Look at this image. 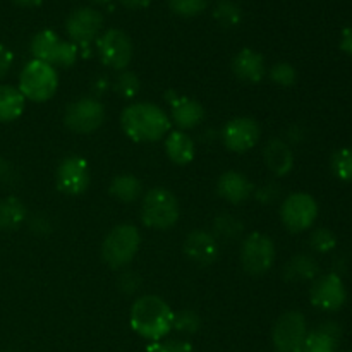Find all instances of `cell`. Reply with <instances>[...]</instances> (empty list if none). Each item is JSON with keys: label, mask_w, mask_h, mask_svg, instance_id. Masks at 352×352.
Masks as SVG:
<instances>
[{"label": "cell", "mask_w": 352, "mask_h": 352, "mask_svg": "<svg viewBox=\"0 0 352 352\" xmlns=\"http://www.w3.org/2000/svg\"><path fill=\"white\" fill-rule=\"evenodd\" d=\"M239 258L246 274L253 277L265 275L275 263L274 241L263 232H251L244 237Z\"/></svg>", "instance_id": "cell-7"}, {"label": "cell", "mask_w": 352, "mask_h": 352, "mask_svg": "<svg viewBox=\"0 0 352 352\" xmlns=\"http://www.w3.org/2000/svg\"><path fill=\"white\" fill-rule=\"evenodd\" d=\"M170 102V122L179 127V131L195 129L196 126L205 119V109L196 100L188 98V96H179L177 93Z\"/></svg>", "instance_id": "cell-18"}, {"label": "cell", "mask_w": 352, "mask_h": 352, "mask_svg": "<svg viewBox=\"0 0 352 352\" xmlns=\"http://www.w3.org/2000/svg\"><path fill=\"white\" fill-rule=\"evenodd\" d=\"M103 28V16L93 7H81L69 14L65 21V31L74 45H89L93 40H98V34Z\"/></svg>", "instance_id": "cell-15"}, {"label": "cell", "mask_w": 352, "mask_h": 352, "mask_svg": "<svg viewBox=\"0 0 352 352\" xmlns=\"http://www.w3.org/2000/svg\"><path fill=\"white\" fill-rule=\"evenodd\" d=\"M263 158L268 170L277 177H284L294 167V153H292L289 143H285L280 138H274L268 141L263 150Z\"/></svg>", "instance_id": "cell-21"}, {"label": "cell", "mask_w": 352, "mask_h": 352, "mask_svg": "<svg viewBox=\"0 0 352 352\" xmlns=\"http://www.w3.org/2000/svg\"><path fill=\"white\" fill-rule=\"evenodd\" d=\"M309 246H311V250H315L316 253H330V251L336 250L337 237L333 236L332 230L316 229L313 230L311 236H309Z\"/></svg>", "instance_id": "cell-33"}, {"label": "cell", "mask_w": 352, "mask_h": 352, "mask_svg": "<svg viewBox=\"0 0 352 352\" xmlns=\"http://www.w3.org/2000/svg\"><path fill=\"white\" fill-rule=\"evenodd\" d=\"M268 76L275 85L282 86V88H291L298 81V71L289 62H277L275 65H272Z\"/></svg>", "instance_id": "cell-30"}, {"label": "cell", "mask_w": 352, "mask_h": 352, "mask_svg": "<svg viewBox=\"0 0 352 352\" xmlns=\"http://www.w3.org/2000/svg\"><path fill=\"white\" fill-rule=\"evenodd\" d=\"M55 182L58 191L69 196H79L88 191L91 184V168L86 158L79 155L65 157L55 172Z\"/></svg>", "instance_id": "cell-11"}, {"label": "cell", "mask_w": 352, "mask_h": 352, "mask_svg": "<svg viewBox=\"0 0 352 352\" xmlns=\"http://www.w3.org/2000/svg\"><path fill=\"white\" fill-rule=\"evenodd\" d=\"M105 107L100 100L85 96L69 103L64 113V124L76 134H91L105 122Z\"/></svg>", "instance_id": "cell-8"}, {"label": "cell", "mask_w": 352, "mask_h": 352, "mask_svg": "<svg viewBox=\"0 0 352 352\" xmlns=\"http://www.w3.org/2000/svg\"><path fill=\"white\" fill-rule=\"evenodd\" d=\"M148 352H192V346L186 340H167V342H150Z\"/></svg>", "instance_id": "cell-35"}, {"label": "cell", "mask_w": 352, "mask_h": 352, "mask_svg": "<svg viewBox=\"0 0 352 352\" xmlns=\"http://www.w3.org/2000/svg\"><path fill=\"white\" fill-rule=\"evenodd\" d=\"M342 329L337 322H323L316 327L313 332H308L305 342H302V352H337Z\"/></svg>", "instance_id": "cell-20"}, {"label": "cell", "mask_w": 352, "mask_h": 352, "mask_svg": "<svg viewBox=\"0 0 352 352\" xmlns=\"http://www.w3.org/2000/svg\"><path fill=\"white\" fill-rule=\"evenodd\" d=\"M170 117L155 103H131L120 116V127L136 143H157L170 133Z\"/></svg>", "instance_id": "cell-1"}, {"label": "cell", "mask_w": 352, "mask_h": 352, "mask_svg": "<svg viewBox=\"0 0 352 352\" xmlns=\"http://www.w3.org/2000/svg\"><path fill=\"white\" fill-rule=\"evenodd\" d=\"M129 322L138 336L150 342H160L170 333L174 325V311L160 296H141L131 306Z\"/></svg>", "instance_id": "cell-2"}, {"label": "cell", "mask_w": 352, "mask_h": 352, "mask_svg": "<svg viewBox=\"0 0 352 352\" xmlns=\"http://www.w3.org/2000/svg\"><path fill=\"white\" fill-rule=\"evenodd\" d=\"M278 195H280V188H278L277 184H272V182L270 184L263 186V188H260L256 191V198L260 199L263 205H268V203L275 201Z\"/></svg>", "instance_id": "cell-37"}, {"label": "cell", "mask_w": 352, "mask_h": 352, "mask_svg": "<svg viewBox=\"0 0 352 352\" xmlns=\"http://www.w3.org/2000/svg\"><path fill=\"white\" fill-rule=\"evenodd\" d=\"M31 54L36 60L58 67H71L78 60V45L58 38L55 31L43 30L31 40Z\"/></svg>", "instance_id": "cell-6"}, {"label": "cell", "mask_w": 352, "mask_h": 352, "mask_svg": "<svg viewBox=\"0 0 352 352\" xmlns=\"http://www.w3.org/2000/svg\"><path fill=\"white\" fill-rule=\"evenodd\" d=\"M109 192L120 203H134L143 195V184L133 174H120L110 182Z\"/></svg>", "instance_id": "cell-26"}, {"label": "cell", "mask_w": 352, "mask_h": 352, "mask_svg": "<svg viewBox=\"0 0 352 352\" xmlns=\"http://www.w3.org/2000/svg\"><path fill=\"white\" fill-rule=\"evenodd\" d=\"M344 352H352V351H344Z\"/></svg>", "instance_id": "cell-45"}, {"label": "cell", "mask_w": 352, "mask_h": 352, "mask_svg": "<svg viewBox=\"0 0 352 352\" xmlns=\"http://www.w3.org/2000/svg\"><path fill=\"white\" fill-rule=\"evenodd\" d=\"M261 136V127L253 117H236L229 120L222 131V141L227 150L246 153L253 150Z\"/></svg>", "instance_id": "cell-14"}, {"label": "cell", "mask_w": 352, "mask_h": 352, "mask_svg": "<svg viewBox=\"0 0 352 352\" xmlns=\"http://www.w3.org/2000/svg\"><path fill=\"white\" fill-rule=\"evenodd\" d=\"M96 48H98L102 64L113 69V71H126V67L133 60V41H131L129 34L124 33L122 30H117V28L107 30L96 40Z\"/></svg>", "instance_id": "cell-10"}, {"label": "cell", "mask_w": 352, "mask_h": 352, "mask_svg": "<svg viewBox=\"0 0 352 352\" xmlns=\"http://www.w3.org/2000/svg\"><path fill=\"white\" fill-rule=\"evenodd\" d=\"M14 181V170L12 165L9 164L7 160H3L0 157V182H6V184H10Z\"/></svg>", "instance_id": "cell-40"}, {"label": "cell", "mask_w": 352, "mask_h": 352, "mask_svg": "<svg viewBox=\"0 0 352 352\" xmlns=\"http://www.w3.org/2000/svg\"><path fill=\"white\" fill-rule=\"evenodd\" d=\"M14 62V54L6 47V45H0V79L6 78L7 72L10 71Z\"/></svg>", "instance_id": "cell-38"}, {"label": "cell", "mask_w": 352, "mask_h": 352, "mask_svg": "<svg viewBox=\"0 0 352 352\" xmlns=\"http://www.w3.org/2000/svg\"><path fill=\"white\" fill-rule=\"evenodd\" d=\"M26 98L19 88L2 85L0 86V122H12L17 120L24 112Z\"/></svg>", "instance_id": "cell-25"}, {"label": "cell", "mask_w": 352, "mask_h": 352, "mask_svg": "<svg viewBox=\"0 0 352 352\" xmlns=\"http://www.w3.org/2000/svg\"><path fill=\"white\" fill-rule=\"evenodd\" d=\"M168 7L181 17H195L206 9V0H168Z\"/></svg>", "instance_id": "cell-34"}, {"label": "cell", "mask_w": 352, "mask_h": 352, "mask_svg": "<svg viewBox=\"0 0 352 352\" xmlns=\"http://www.w3.org/2000/svg\"><path fill=\"white\" fill-rule=\"evenodd\" d=\"M165 151L175 165H188L195 158L196 146L184 131H170L165 138Z\"/></svg>", "instance_id": "cell-22"}, {"label": "cell", "mask_w": 352, "mask_h": 352, "mask_svg": "<svg viewBox=\"0 0 352 352\" xmlns=\"http://www.w3.org/2000/svg\"><path fill=\"white\" fill-rule=\"evenodd\" d=\"M347 292L342 278L337 274H327L316 277L309 289V301L322 311H339L346 305Z\"/></svg>", "instance_id": "cell-13"}, {"label": "cell", "mask_w": 352, "mask_h": 352, "mask_svg": "<svg viewBox=\"0 0 352 352\" xmlns=\"http://www.w3.org/2000/svg\"><path fill=\"white\" fill-rule=\"evenodd\" d=\"M113 88L119 93V96L122 98H134V96L140 93L141 89V81L134 72L131 71H122L116 78V82H113Z\"/></svg>", "instance_id": "cell-31"}, {"label": "cell", "mask_w": 352, "mask_h": 352, "mask_svg": "<svg viewBox=\"0 0 352 352\" xmlns=\"http://www.w3.org/2000/svg\"><path fill=\"white\" fill-rule=\"evenodd\" d=\"M213 19L223 28H236L243 21V10L230 0H222L213 9Z\"/></svg>", "instance_id": "cell-28"}, {"label": "cell", "mask_w": 352, "mask_h": 352, "mask_svg": "<svg viewBox=\"0 0 352 352\" xmlns=\"http://www.w3.org/2000/svg\"><path fill=\"white\" fill-rule=\"evenodd\" d=\"M330 168L340 181H352V148H340L330 158Z\"/></svg>", "instance_id": "cell-29"}, {"label": "cell", "mask_w": 352, "mask_h": 352, "mask_svg": "<svg viewBox=\"0 0 352 352\" xmlns=\"http://www.w3.org/2000/svg\"><path fill=\"white\" fill-rule=\"evenodd\" d=\"M217 192L226 201L232 203V205H239V203H244L246 199L251 198V195L254 192V186L241 172L227 170L219 177Z\"/></svg>", "instance_id": "cell-19"}, {"label": "cell", "mask_w": 352, "mask_h": 352, "mask_svg": "<svg viewBox=\"0 0 352 352\" xmlns=\"http://www.w3.org/2000/svg\"><path fill=\"white\" fill-rule=\"evenodd\" d=\"M141 287V277L136 272H124L119 277V289L126 294H134V292L140 291Z\"/></svg>", "instance_id": "cell-36"}, {"label": "cell", "mask_w": 352, "mask_h": 352, "mask_svg": "<svg viewBox=\"0 0 352 352\" xmlns=\"http://www.w3.org/2000/svg\"><path fill=\"white\" fill-rule=\"evenodd\" d=\"M308 336V325L301 311H287L277 320L272 330V340L277 352H292L302 346Z\"/></svg>", "instance_id": "cell-12"}, {"label": "cell", "mask_w": 352, "mask_h": 352, "mask_svg": "<svg viewBox=\"0 0 352 352\" xmlns=\"http://www.w3.org/2000/svg\"><path fill=\"white\" fill-rule=\"evenodd\" d=\"M318 217V203L308 192H292L280 206V219L292 234L311 229Z\"/></svg>", "instance_id": "cell-9"}, {"label": "cell", "mask_w": 352, "mask_h": 352, "mask_svg": "<svg viewBox=\"0 0 352 352\" xmlns=\"http://www.w3.org/2000/svg\"><path fill=\"white\" fill-rule=\"evenodd\" d=\"M184 254L199 267H210L219 256V241L212 232L196 229L188 234L182 244Z\"/></svg>", "instance_id": "cell-16"}, {"label": "cell", "mask_w": 352, "mask_h": 352, "mask_svg": "<svg viewBox=\"0 0 352 352\" xmlns=\"http://www.w3.org/2000/svg\"><path fill=\"white\" fill-rule=\"evenodd\" d=\"M141 246L138 227L131 223L116 226L102 243V260L110 268H124L134 260Z\"/></svg>", "instance_id": "cell-4"}, {"label": "cell", "mask_w": 352, "mask_h": 352, "mask_svg": "<svg viewBox=\"0 0 352 352\" xmlns=\"http://www.w3.org/2000/svg\"><path fill=\"white\" fill-rule=\"evenodd\" d=\"M21 7H38L43 0H14Z\"/></svg>", "instance_id": "cell-43"}, {"label": "cell", "mask_w": 352, "mask_h": 352, "mask_svg": "<svg viewBox=\"0 0 352 352\" xmlns=\"http://www.w3.org/2000/svg\"><path fill=\"white\" fill-rule=\"evenodd\" d=\"M340 50L352 57V26L346 28L342 31V36H340Z\"/></svg>", "instance_id": "cell-41"}, {"label": "cell", "mask_w": 352, "mask_h": 352, "mask_svg": "<svg viewBox=\"0 0 352 352\" xmlns=\"http://www.w3.org/2000/svg\"><path fill=\"white\" fill-rule=\"evenodd\" d=\"M120 3H122L126 9L138 10V9H146V7L151 3V0H120Z\"/></svg>", "instance_id": "cell-42"}, {"label": "cell", "mask_w": 352, "mask_h": 352, "mask_svg": "<svg viewBox=\"0 0 352 352\" xmlns=\"http://www.w3.org/2000/svg\"><path fill=\"white\" fill-rule=\"evenodd\" d=\"M320 274V267L315 258L308 254L292 256L284 267V278L289 282H306L315 280Z\"/></svg>", "instance_id": "cell-23"}, {"label": "cell", "mask_w": 352, "mask_h": 352, "mask_svg": "<svg viewBox=\"0 0 352 352\" xmlns=\"http://www.w3.org/2000/svg\"><path fill=\"white\" fill-rule=\"evenodd\" d=\"M181 208L172 191L167 188H153L144 195L141 205V220L155 230H167L177 223Z\"/></svg>", "instance_id": "cell-3"}, {"label": "cell", "mask_w": 352, "mask_h": 352, "mask_svg": "<svg viewBox=\"0 0 352 352\" xmlns=\"http://www.w3.org/2000/svg\"><path fill=\"white\" fill-rule=\"evenodd\" d=\"M232 72L241 81L256 85L267 74V64H265L263 55L260 52L253 50V48H243L234 57Z\"/></svg>", "instance_id": "cell-17"}, {"label": "cell", "mask_w": 352, "mask_h": 352, "mask_svg": "<svg viewBox=\"0 0 352 352\" xmlns=\"http://www.w3.org/2000/svg\"><path fill=\"white\" fill-rule=\"evenodd\" d=\"M199 327H201V318L192 309H182V311L174 313V325H172V329H175L177 332L192 336V333L198 332Z\"/></svg>", "instance_id": "cell-32"}, {"label": "cell", "mask_w": 352, "mask_h": 352, "mask_svg": "<svg viewBox=\"0 0 352 352\" xmlns=\"http://www.w3.org/2000/svg\"><path fill=\"white\" fill-rule=\"evenodd\" d=\"M30 227L34 234H47L48 230H50V223H48V220L41 215L34 217L30 222Z\"/></svg>", "instance_id": "cell-39"}, {"label": "cell", "mask_w": 352, "mask_h": 352, "mask_svg": "<svg viewBox=\"0 0 352 352\" xmlns=\"http://www.w3.org/2000/svg\"><path fill=\"white\" fill-rule=\"evenodd\" d=\"M93 2H96V3H107V2H110V0H93Z\"/></svg>", "instance_id": "cell-44"}, {"label": "cell", "mask_w": 352, "mask_h": 352, "mask_svg": "<svg viewBox=\"0 0 352 352\" xmlns=\"http://www.w3.org/2000/svg\"><path fill=\"white\" fill-rule=\"evenodd\" d=\"M244 226L237 217L230 215V213H220L213 220V236L220 237L226 241H234L243 234Z\"/></svg>", "instance_id": "cell-27"}, {"label": "cell", "mask_w": 352, "mask_h": 352, "mask_svg": "<svg viewBox=\"0 0 352 352\" xmlns=\"http://www.w3.org/2000/svg\"><path fill=\"white\" fill-rule=\"evenodd\" d=\"M28 212L24 203L16 196H7L0 199V230H17L26 220Z\"/></svg>", "instance_id": "cell-24"}, {"label": "cell", "mask_w": 352, "mask_h": 352, "mask_svg": "<svg viewBox=\"0 0 352 352\" xmlns=\"http://www.w3.org/2000/svg\"><path fill=\"white\" fill-rule=\"evenodd\" d=\"M58 88V74L54 65L45 62L33 60L28 62L19 74V91L31 102H47L55 95Z\"/></svg>", "instance_id": "cell-5"}]
</instances>
